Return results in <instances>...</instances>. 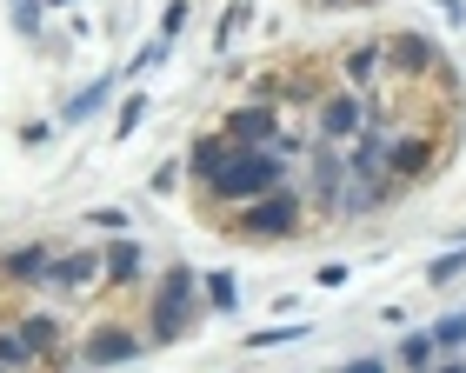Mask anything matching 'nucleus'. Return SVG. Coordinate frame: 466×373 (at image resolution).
<instances>
[{
  "instance_id": "nucleus-1",
  "label": "nucleus",
  "mask_w": 466,
  "mask_h": 373,
  "mask_svg": "<svg viewBox=\"0 0 466 373\" xmlns=\"http://www.w3.org/2000/svg\"><path fill=\"white\" fill-rule=\"evenodd\" d=\"M273 186H287V154L280 147H240V140H227L220 160H214V180L194 186V194H200V214L220 227L240 200H260V194H273Z\"/></svg>"
},
{
  "instance_id": "nucleus-2",
  "label": "nucleus",
  "mask_w": 466,
  "mask_h": 373,
  "mask_svg": "<svg viewBox=\"0 0 466 373\" xmlns=\"http://www.w3.org/2000/svg\"><path fill=\"white\" fill-rule=\"evenodd\" d=\"M220 227H227L233 240L273 247V240H300L307 227H313V207H307L300 186H273V194H260V200H240Z\"/></svg>"
},
{
  "instance_id": "nucleus-3",
  "label": "nucleus",
  "mask_w": 466,
  "mask_h": 373,
  "mask_svg": "<svg viewBox=\"0 0 466 373\" xmlns=\"http://www.w3.org/2000/svg\"><path fill=\"white\" fill-rule=\"evenodd\" d=\"M200 307H207L200 274L174 260V267L160 274V287H154V307H147V347H174V340H187V334H194V320H200Z\"/></svg>"
},
{
  "instance_id": "nucleus-4",
  "label": "nucleus",
  "mask_w": 466,
  "mask_h": 373,
  "mask_svg": "<svg viewBox=\"0 0 466 373\" xmlns=\"http://www.w3.org/2000/svg\"><path fill=\"white\" fill-rule=\"evenodd\" d=\"M220 134L240 140V147H280L287 160L300 154V140L287 134V114L273 107V100H240V107H227L220 114Z\"/></svg>"
},
{
  "instance_id": "nucleus-5",
  "label": "nucleus",
  "mask_w": 466,
  "mask_h": 373,
  "mask_svg": "<svg viewBox=\"0 0 466 373\" xmlns=\"http://www.w3.org/2000/svg\"><path fill=\"white\" fill-rule=\"evenodd\" d=\"M313 140H333V147H353L360 127H367V114H373V100L367 94H353V87H320V100H313Z\"/></svg>"
},
{
  "instance_id": "nucleus-6",
  "label": "nucleus",
  "mask_w": 466,
  "mask_h": 373,
  "mask_svg": "<svg viewBox=\"0 0 466 373\" xmlns=\"http://www.w3.org/2000/svg\"><path fill=\"white\" fill-rule=\"evenodd\" d=\"M440 160H447V134L440 127H393V140H387V167H393V180L400 186H420Z\"/></svg>"
},
{
  "instance_id": "nucleus-7",
  "label": "nucleus",
  "mask_w": 466,
  "mask_h": 373,
  "mask_svg": "<svg viewBox=\"0 0 466 373\" xmlns=\"http://www.w3.org/2000/svg\"><path fill=\"white\" fill-rule=\"evenodd\" d=\"M140 334L134 327H120V320H94L87 334H80V347H67V360L80 367H127V360H140Z\"/></svg>"
},
{
  "instance_id": "nucleus-8",
  "label": "nucleus",
  "mask_w": 466,
  "mask_h": 373,
  "mask_svg": "<svg viewBox=\"0 0 466 373\" xmlns=\"http://www.w3.org/2000/svg\"><path fill=\"white\" fill-rule=\"evenodd\" d=\"M340 186H347V147L320 140V154L307 160V207L327 220H340Z\"/></svg>"
},
{
  "instance_id": "nucleus-9",
  "label": "nucleus",
  "mask_w": 466,
  "mask_h": 373,
  "mask_svg": "<svg viewBox=\"0 0 466 373\" xmlns=\"http://www.w3.org/2000/svg\"><path fill=\"white\" fill-rule=\"evenodd\" d=\"M100 274H107V254H87V247H74V254H54V260H47V280H40V294H54V300L94 294Z\"/></svg>"
},
{
  "instance_id": "nucleus-10",
  "label": "nucleus",
  "mask_w": 466,
  "mask_h": 373,
  "mask_svg": "<svg viewBox=\"0 0 466 373\" xmlns=\"http://www.w3.org/2000/svg\"><path fill=\"white\" fill-rule=\"evenodd\" d=\"M333 80L373 100L380 87H387V47H380V40H353V47H340V54H333Z\"/></svg>"
},
{
  "instance_id": "nucleus-11",
  "label": "nucleus",
  "mask_w": 466,
  "mask_h": 373,
  "mask_svg": "<svg viewBox=\"0 0 466 373\" xmlns=\"http://www.w3.org/2000/svg\"><path fill=\"white\" fill-rule=\"evenodd\" d=\"M380 47H387V80H433V67L447 60V54H440L427 34H413V27L387 34Z\"/></svg>"
},
{
  "instance_id": "nucleus-12",
  "label": "nucleus",
  "mask_w": 466,
  "mask_h": 373,
  "mask_svg": "<svg viewBox=\"0 0 466 373\" xmlns=\"http://www.w3.org/2000/svg\"><path fill=\"white\" fill-rule=\"evenodd\" d=\"M47 260H54L47 240H27V247H14V254H0V287H40L47 280Z\"/></svg>"
},
{
  "instance_id": "nucleus-13",
  "label": "nucleus",
  "mask_w": 466,
  "mask_h": 373,
  "mask_svg": "<svg viewBox=\"0 0 466 373\" xmlns=\"http://www.w3.org/2000/svg\"><path fill=\"white\" fill-rule=\"evenodd\" d=\"M14 327L27 334V347H34L40 360H67V347H60V320H54V314H20Z\"/></svg>"
},
{
  "instance_id": "nucleus-14",
  "label": "nucleus",
  "mask_w": 466,
  "mask_h": 373,
  "mask_svg": "<svg viewBox=\"0 0 466 373\" xmlns=\"http://www.w3.org/2000/svg\"><path fill=\"white\" fill-rule=\"evenodd\" d=\"M100 280L120 287V294H134V287H140V247H134V240L107 247V274H100Z\"/></svg>"
},
{
  "instance_id": "nucleus-15",
  "label": "nucleus",
  "mask_w": 466,
  "mask_h": 373,
  "mask_svg": "<svg viewBox=\"0 0 466 373\" xmlns=\"http://www.w3.org/2000/svg\"><path fill=\"white\" fill-rule=\"evenodd\" d=\"M200 294H207L214 314H233V307H240V280L233 274H200Z\"/></svg>"
},
{
  "instance_id": "nucleus-16",
  "label": "nucleus",
  "mask_w": 466,
  "mask_h": 373,
  "mask_svg": "<svg viewBox=\"0 0 466 373\" xmlns=\"http://www.w3.org/2000/svg\"><path fill=\"white\" fill-rule=\"evenodd\" d=\"M107 94H114V80H94V87H80V94L67 100V114H60V120H67V127H80L94 107H107Z\"/></svg>"
},
{
  "instance_id": "nucleus-17",
  "label": "nucleus",
  "mask_w": 466,
  "mask_h": 373,
  "mask_svg": "<svg viewBox=\"0 0 466 373\" xmlns=\"http://www.w3.org/2000/svg\"><path fill=\"white\" fill-rule=\"evenodd\" d=\"M393 360H400V367H433V360H440V340H433V334H407V340L393 347Z\"/></svg>"
},
{
  "instance_id": "nucleus-18",
  "label": "nucleus",
  "mask_w": 466,
  "mask_h": 373,
  "mask_svg": "<svg viewBox=\"0 0 466 373\" xmlns=\"http://www.w3.org/2000/svg\"><path fill=\"white\" fill-rule=\"evenodd\" d=\"M247 20H253V7H247V0H233V7L220 14V27H214V54L233 47V34H247Z\"/></svg>"
},
{
  "instance_id": "nucleus-19",
  "label": "nucleus",
  "mask_w": 466,
  "mask_h": 373,
  "mask_svg": "<svg viewBox=\"0 0 466 373\" xmlns=\"http://www.w3.org/2000/svg\"><path fill=\"white\" fill-rule=\"evenodd\" d=\"M40 354L27 347V334H20V327H0V367H34Z\"/></svg>"
},
{
  "instance_id": "nucleus-20",
  "label": "nucleus",
  "mask_w": 466,
  "mask_h": 373,
  "mask_svg": "<svg viewBox=\"0 0 466 373\" xmlns=\"http://www.w3.org/2000/svg\"><path fill=\"white\" fill-rule=\"evenodd\" d=\"M427 334L440 340V354H460V347H466V314H447L440 327H427Z\"/></svg>"
},
{
  "instance_id": "nucleus-21",
  "label": "nucleus",
  "mask_w": 466,
  "mask_h": 373,
  "mask_svg": "<svg viewBox=\"0 0 466 373\" xmlns=\"http://www.w3.org/2000/svg\"><path fill=\"white\" fill-rule=\"evenodd\" d=\"M140 120H147V100H140V94H127V107L114 114V140H127V134H140Z\"/></svg>"
},
{
  "instance_id": "nucleus-22",
  "label": "nucleus",
  "mask_w": 466,
  "mask_h": 373,
  "mask_svg": "<svg viewBox=\"0 0 466 373\" xmlns=\"http://www.w3.org/2000/svg\"><path fill=\"white\" fill-rule=\"evenodd\" d=\"M460 274H466V254H440V260L427 267V280H433V287H447V280H460Z\"/></svg>"
},
{
  "instance_id": "nucleus-23",
  "label": "nucleus",
  "mask_w": 466,
  "mask_h": 373,
  "mask_svg": "<svg viewBox=\"0 0 466 373\" xmlns=\"http://www.w3.org/2000/svg\"><path fill=\"white\" fill-rule=\"evenodd\" d=\"M187 20H194V7L187 0H167V14H160V34L174 40V34H187Z\"/></svg>"
},
{
  "instance_id": "nucleus-24",
  "label": "nucleus",
  "mask_w": 466,
  "mask_h": 373,
  "mask_svg": "<svg viewBox=\"0 0 466 373\" xmlns=\"http://www.w3.org/2000/svg\"><path fill=\"white\" fill-rule=\"evenodd\" d=\"M160 60H167V34H154V40H147V47H140L134 60H127V67H134V74H147V67H160Z\"/></svg>"
},
{
  "instance_id": "nucleus-25",
  "label": "nucleus",
  "mask_w": 466,
  "mask_h": 373,
  "mask_svg": "<svg viewBox=\"0 0 466 373\" xmlns=\"http://www.w3.org/2000/svg\"><path fill=\"white\" fill-rule=\"evenodd\" d=\"M307 327H260V334H247V347H280V340H300Z\"/></svg>"
},
{
  "instance_id": "nucleus-26",
  "label": "nucleus",
  "mask_w": 466,
  "mask_h": 373,
  "mask_svg": "<svg viewBox=\"0 0 466 373\" xmlns=\"http://www.w3.org/2000/svg\"><path fill=\"white\" fill-rule=\"evenodd\" d=\"M14 27L27 34V40L40 34V0H14Z\"/></svg>"
},
{
  "instance_id": "nucleus-27",
  "label": "nucleus",
  "mask_w": 466,
  "mask_h": 373,
  "mask_svg": "<svg viewBox=\"0 0 466 373\" xmlns=\"http://www.w3.org/2000/svg\"><path fill=\"white\" fill-rule=\"evenodd\" d=\"M87 220L100 227V234H120V227H127V207H94Z\"/></svg>"
},
{
  "instance_id": "nucleus-28",
  "label": "nucleus",
  "mask_w": 466,
  "mask_h": 373,
  "mask_svg": "<svg viewBox=\"0 0 466 373\" xmlns=\"http://www.w3.org/2000/svg\"><path fill=\"white\" fill-rule=\"evenodd\" d=\"M313 280H320V287H347V267H340V260H327V267H320Z\"/></svg>"
},
{
  "instance_id": "nucleus-29",
  "label": "nucleus",
  "mask_w": 466,
  "mask_h": 373,
  "mask_svg": "<svg viewBox=\"0 0 466 373\" xmlns=\"http://www.w3.org/2000/svg\"><path fill=\"white\" fill-rule=\"evenodd\" d=\"M433 7L447 14V27H460V20H466V0H433Z\"/></svg>"
},
{
  "instance_id": "nucleus-30",
  "label": "nucleus",
  "mask_w": 466,
  "mask_h": 373,
  "mask_svg": "<svg viewBox=\"0 0 466 373\" xmlns=\"http://www.w3.org/2000/svg\"><path fill=\"white\" fill-rule=\"evenodd\" d=\"M320 7H340V0H320Z\"/></svg>"
},
{
  "instance_id": "nucleus-31",
  "label": "nucleus",
  "mask_w": 466,
  "mask_h": 373,
  "mask_svg": "<svg viewBox=\"0 0 466 373\" xmlns=\"http://www.w3.org/2000/svg\"><path fill=\"white\" fill-rule=\"evenodd\" d=\"M54 7H67V0H54Z\"/></svg>"
}]
</instances>
